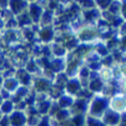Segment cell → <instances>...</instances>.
<instances>
[{
  "label": "cell",
  "mask_w": 126,
  "mask_h": 126,
  "mask_svg": "<svg viewBox=\"0 0 126 126\" xmlns=\"http://www.w3.org/2000/svg\"><path fill=\"white\" fill-rule=\"evenodd\" d=\"M9 116V122L10 126H25L28 122V119L23 110H14Z\"/></svg>",
  "instance_id": "cell-1"
},
{
  "label": "cell",
  "mask_w": 126,
  "mask_h": 126,
  "mask_svg": "<svg viewBox=\"0 0 126 126\" xmlns=\"http://www.w3.org/2000/svg\"><path fill=\"white\" fill-rule=\"evenodd\" d=\"M29 16H30V19H32L35 23H38L39 20H40V17L43 16V8L39 5V4H36V3H32V4H29Z\"/></svg>",
  "instance_id": "cell-2"
},
{
  "label": "cell",
  "mask_w": 126,
  "mask_h": 126,
  "mask_svg": "<svg viewBox=\"0 0 126 126\" xmlns=\"http://www.w3.org/2000/svg\"><path fill=\"white\" fill-rule=\"evenodd\" d=\"M74 101H75V100H74L73 96H70L69 94H64V95H61V96L59 97L58 105H59V107H63V109H66V110H67V107L73 106Z\"/></svg>",
  "instance_id": "cell-3"
},
{
  "label": "cell",
  "mask_w": 126,
  "mask_h": 126,
  "mask_svg": "<svg viewBox=\"0 0 126 126\" xmlns=\"http://www.w3.org/2000/svg\"><path fill=\"white\" fill-rule=\"evenodd\" d=\"M80 87H81V85H80V81H78V80H75V79H71V80H67L66 81V91H67V94L70 95H74V94H76L78 91H80Z\"/></svg>",
  "instance_id": "cell-4"
},
{
  "label": "cell",
  "mask_w": 126,
  "mask_h": 126,
  "mask_svg": "<svg viewBox=\"0 0 126 126\" xmlns=\"http://www.w3.org/2000/svg\"><path fill=\"white\" fill-rule=\"evenodd\" d=\"M39 35H40V38H41L43 41L49 43L52 39V36H54V31H52V29H50V26H44L43 30L39 32Z\"/></svg>",
  "instance_id": "cell-5"
},
{
  "label": "cell",
  "mask_w": 126,
  "mask_h": 126,
  "mask_svg": "<svg viewBox=\"0 0 126 126\" xmlns=\"http://www.w3.org/2000/svg\"><path fill=\"white\" fill-rule=\"evenodd\" d=\"M15 109V105L11 100H5L3 104H1V107H0V111L3 114H6V115H10Z\"/></svg>",
  "instance_id": "cell-6"
},
{
  "label": "cell",
  "mask_w": 126,
  "mask_h": 126,
  "mask_svg": "<svg viewBox=\"0 0 126 126\" xmlns=\"http://www.w3.org/2000/svg\"><path fill=\"white\" fill-rule=\"evenodd\" d=\"M29 6L28 3H19V1H13L9 3V8H11V10L16 14V13H23L24 9H26Z\"/></svg>",
  "instance_id": "cell-7"
},
{
  "label": "cell",
  "mask_w": 126,
  "mask_h": 126,
  "mask_svg": "<svg viewBox=\"0 0 126 126\" xmlns=\"http://www.w3.org/2000/svg\"><path fill=\"white\" fill-rule=\"evenodd\" d=\"M35 84L38 85V90H40L41 93H44L45 90H47V89H50V87H51V82H50V80H49V79L38 80Z\"/></svg>",
  "instance_id": "cell-8"
},
{
  "label": "cell",
  "mask_w": 126,
  "mask_h": 126,
  "mask_svg": "<svg viewBox=\"0 0 126 126\" xmlns=\"http://www.w3.org/2000/svg\"><path fill=\"white\" fill-rule=\"evenodd\" d=\"M4 85V78L1 76V75H0V87H1Z\"/></svg>",
  "instance_id": "cell-9"
},
{
  "label": "cell",
  "mask_w": 126,
  "mask_h": 126,
  "mask_svg": "<svg viewBox=\"0 0 126 126\" xmlns=\"http://www.w3.org/2000/svg\"><path fill=\"white\" fill-rule=\"evenodd\" d=\"M3 26H4V20H3V19H0V29H1Z\"/></svg>",
  "instance_id": "cell-10"
}]
</instances>
